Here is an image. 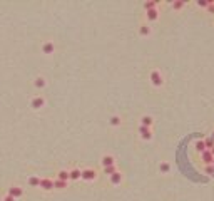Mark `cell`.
<instances>
[{
	"instance_id": "obj_15",
	"label": "cell",
	"mask_w": 214,
	"mask_h": 201,
	"mask_svg": "<svg viewBox=\"0 0 214 201\" xmlns=\"http://www.w3.org/2000/svg\"><path fill=\"white\" fill-rule=\"evenodd\" d=\"M147 19H149V20H156V19H157V10L156 9L147 10Z\"/></svg>"
},
{
	"instance_id": "obj_4",
	"label": "cell",
	"mask_w": 214,
	"mask_h": 201,
	"mask_svg": "<svg viewBox=\"0 0 214 201\" xmlns=\"http://www.w3.org/2000/svg\"><path fill=\"white\" fill-rule=\"evenodd\" d=\"M40 188L42 189H52L54 188V181L49 179V178H44V179H40Z\"/></svg>"
},
{
	"instance_id": "obj_17",
	"label": "cell",
	"mask_w": 214,
	"mask_h": 201,
	"mask_svg": "<svg viewBox=\"0 0 214 201\" xmlns=\"http://www.w3.org/2000/svg\"><path fill=\"white\" fill-rule=\"evenodd\" d=\"M57 179H60V181H67V179H70V174H69L67 171H60L59 173V178Z\"/></svg>"
},
{
	"instance_id": "obj_31",
	"label": "cell",
	"mask_w": 214,
	"mask_h": 201,
	"mask_svg": "<svg viewBox=\"0 0 214 201\" xmlns=\"http://www.w3.org/2000/svg\"><path fill=\"white\" fill-rule=\"evenodd\" d=\"M211 137H213V139H214V133H213V136H211Z\"/></svg>"
},
{
	"instance_id": "obj_30",
	"label": "cell",
	"mask_w": 214,
	"mask_h": 201,
	"mask_svg": "<svg viewBox=\"0 0 214 201\" xmlns=\"http://www.w3.org/2000/svg\"><path fill=\"white\" fill-rule=\"evenodd\" d=\"M211 151V154H213V156H214V148H213V149H209Z\"/></svg>"
},
{
	"instance_id": "obj_33",
	"label": "cell",
	"mask_w": 214,
	"mask_h": 201,
	"mask_svg": "<svg viewBox=\"0 0 214 201\" xmlns=\"http://www.w3.org/2000/svg\"><path fill=\"white\" fill-rule=\"evenodd\" d=\"M0 201H4V200H0Z\"/></svg>"
},
{
	"instance_id": "obj_19",
	"label": "cell",
	"mask_w": 214,
	"mask_h": 201,
	"mask_svg": "<svg viewBox=\"0 0 214 201\" xmlns=\"http://www.w3.org/2000/svg\"><path fill=\"white\" fill-rule=\"evenodd\" d=\"M104 173H105V174H109V176H112L114 173H116V164H114V166H107V168H104Z\"/></svg>"
},
{
	"instance_id": "obj_32",
	"label": "cell",
	"mask_w": 214,
	"mask_h": 201,
	"mask_svg": "<svg viewBox=\"0 0 214 201\" xmlns=\"http://www.w3.org/2000/svg\"><path fill=\"white\" fill-rule=\"evenodd\" d=\"M213 168H214V161H213Z\"/></svg>"
},
{
	"instance_id": "obj_13",
	"label": "cell",
	"mask_w": 214,
	"mask_h": 201,
	"mask_svg": "<svg viewBox=\"0 0 214 201\" xmlns=\"http://www.w3.org/2000/svg\"><path fill=\"white\" fill-rule=\"evenodd\" d=\"M141 121H142V124H141V126H146V128H149V126L152 124V117H151V116H144Z\"/></svg>"
},
{
	"instance_id": "obj_6",
	"label": "cell",
	"mask_w": 214,
	"mask_h": 201,
	"mask_svg": "<svg viewBox=\"0 0 214 201\" xmlns=\"http://www.w3.org/2000/svg\"><path fill=\"white\" fill-rule=\"evenodd\" d=\"M9 194L12 198H20L22 194H24V191H22V188H17V186H13V188L9 189Z\"/></svg>"
},
{
	"instance_id": "obj_21",
	"label": "cell",
	"mask_w": 214,
	"mask_h": 201,
	"mask_svg": "<svg viewBox=\"0 0 214 201\" xmlns=\"http://www.w3.org/2000/svg\"><path fill=\"white\" fill-rule=\"evenodd\" d=\"M159 169H161V173H169V169H171V166H169L167 163H162L159 166Z\"/></svg>"
},
{
	"instance_id": "obj_20",
	"label": "cell",
	"mask_w": 214,
	"mask_h": 201,
	"mask_svg": "<svg viewBox=\"0 0 214 201\" xmlns=\"http://www.w3.org/2000/svg\"><path fill=\"white\" fill-rule=\"evenodd\" d=\"M44 86H45V81H44L42 77H39L37 81H35V87H39V89H42Z\"/></svg>"
},
{
	"instance_id": "obj_22",
	"label": "cell",
	"mask_w": 214,
	"mask_h": 201,
	"mask_svg": "<svg viewBox=\"0 0 214 201\" xmlns=\"http://www.w3.org/2000/svg\"><path fill=\"white\" fill-rule=\"evenodd\" d=\"M149 34H151V29H149L147 25L141 27V35H149Z\"/></svg>"
},
{
	"instance_id": "obj_18",
	"label": "cell",
	"mask_w": 214,
	"mask_h": 201,
	"mask_svg": "<svg viewBox=\"0 0 214 201\" xmlns=\"http://www.w3.org/2000/svg\"><path fill=\"white\" fill-rule=\"evenodd\" d=\"M29 184L30 186H40V179L35 178V176H32V178H29Z\"/></svg>"
},
{
	"instance_id": "obj_26",
	"label": "cell",
	"mask_w": 214,
	"mask_h": 201,
	"mask_svg": "<svg viewBox=\"0 0 214 201\" xmlns=\"http://www.w3.org/2000/svg\"><path fill=\"white\" fill-rule=\"evenodd\" d=\"M172 7H174V9H182V7H184V2H174Z\"/></svg>"
},
{
	"instance_id": "obj_28",
	"label": "cell",
	"mask_w": 214,
	"mask_h": 201,
	"mask_svg": "<svg viewBox=\"0 0 214 201\" xmlns=\"http://www.w3.org/2000/svg\"><path fill=\"white\" fill-rule=\"evenodd\" d=\"M207 10H209L211 13H214V0H213V2H209V5H207Z\"/></svg>"
},
{
	"instance_id": "obj_12",
	"label": "cell",
	"mask_w": 214,
	"mask_h": 201,
	"mask_svg": "<svg viewBox=\"0 0 214 201\" xmlns=\"http://www.w3.org/2000/svg\"><path fill=\"white\" fill-rule=\"evenodd\" d=\"M69 174H70V179H79L80 176H82V171H79V169H72Z\"/></svg>"
},
{
	"instance_id": "obj_7",
	"label": "cell",
	"mask_w": 214,
	"mask_h": 201,
	"mask_svg": "<svg viewBox=\"0 0 214 201\" xmlns=\"http://www.w3.org/2000/svg\"><path fill=\"white\" fill-rule=\"evenodd\" d=\"M121 181H122V174H121V173L116 171L112 176H110V183H112V184H121Z\"/></svg>"
},
{
	"instance_id": "obj_14",
	"label": "cell",
	"mask_w": 214,
	"mask_h": 201,
	"mask_svg": "<svg viewBox=\"0 0 214 201\" xmlns=\"http://www.w3.org/2000/svg\"><path fill=\"white\" fill-rule=\"evenodd\" d=\"M204 144H206V149H213V148H214V139H213V137H206Z\"/></svg>"
},
{
	"instance_id": "obj_11",
	"label": "cell",
	"mask_w": 214,
	"mask_h": 201,
	"mask_svg": "<svg viewBox=\"0 0 214 201\" xmlns=\"http://www.w3.org/2000/svg\"><path fill=\"white\" fill-rule=\"evenodd\" d=\"M196 149L199 151V153H204V151H206V144H204V139H199V141L196 142Z\"/></svg>"
},
{
	"instance_id": "obj_8",
	"label": "cell",
	"mask_w": 214,
	"mask_h": 201,
	"mask_svg": "<svg viewBox=\"0 0 214 201\" xmlns=\"http://www.w3.org/2000/svg\"><path fill=\"white\" fill-rule=\"evenodd\" d=\"M42 50H44V54H52V52H54V44L52 42H45L42 45Z\"/></svg>"
},
{
	"instance_id": "obj_5",
	"label": "cell",
	"mask_w": 214,
	"mask_h": 201,
	"mask_svg": "<svg viewBox=\"0 0 214 201\" xmlns=\"http://www.w3.org/2000/svg\"><path fill=\"white\" fill-rule=\"evenodd\" d=\"M139 133H141V136H142L144 139H151V137H152L151 129L146 128V126H141V128H139Z\"/></svg>"
},
{
	"instance_id": "obj_1",
	"label": "cell",
	"mask_w": 214,
	"mask_h": 201,
	"mask_svg": "<svg viewBox=\"0 0 214 201\" xmlns=\"http://www.w3.org/2000/svg\"><path fill=\"white\" fill-rule=\"evenodd\" d=\"M201 158H202V161H204L206 166H207V164H213V161H214V156L211 154L209 149H206L204 153H201Z\"/></svg>"
},
{
	"instance_id": "obj_23",
	"label": "cell",
	"mask_w": 214,
	"mask_h": 201,
	"mask_svg": "<svg viewBox=\"0 0 214 201\" xmlns=\"http://www.w3.org/2000/svg\"><path fill=\"white\" fill-rule=\"evenodd\" d=\"M156 2H146V4H144V7H146V10H152V9H156Z\"/></svg>"
},
{
	"instance_id": "obj_9",
	"label": "cell",
	"mask_w": 214,
	"mask_h": 201,
	"mask_svg": "<svg viewBox=\"0 0 214 201\" xmlns=\"http://www.w3.org/2000/svg\"><path fill=\"white\" fill-rule=\"evenodd\" d=\"M102 166H104V168L114 166V158H112V156H104V158H102Z\"/></svg>"
},
{
	"instance_id": "obj_3",
	"label": "cell",
	"mask_w": 214,
	"mask_h": 201,
	"mask_svg": "<svg viewBox=\"0 0 214 201\" xmlns=\"http://www.w3.org/2000/svg\"><path fill=\"white\" fill-rule=\"evenodd\" d=\"M80 178H82V179H85V181H92L94 178H96V171H94V169H84Z\"/></svg>"
},
{
	"instance_id": "obj_27",
	"label": "cell",
	"mask_w": 214,
	"mask_h": 201,
	"mask_svg": "<svg viewBox=\"0 0 214 201\" xmlns=\"http://www.w3.org/2000/svg\"><path fill=\"white\" fill-rule=\"evenodd\" d=\"M197 5H199V7H204V9H207L209 2H206V0H199V2H197Z\"/></svg>"
},
{
	"instance_id": "obj_29",
	"label": "cell",
	"mask_w": 214,
	"mask_h": 201,
	"mask_svg": "<svg viewBox=\"0 0 214 201\" xmlns=\"http://www.w3.org/2000/svg\"><path fill=\"white\" fill-rule=\"evenodd\" d=\"M13 200H15V198H12V196H10V194H9V196H7V198H4V201H13Z\"/></svg>"
},
{
	"instance_id": "obj_25",
	"label": "cell",
	"mask_w": 214,
	"mask_h": 201,
	"mask_svg": "<svg viewBox=\"0 0 214 201\" xmlns=\"http://www.w3.org/2000/svg\"><path fill=\"white\" fill-rule=\"evenodd\" d=\"M206 173H207V174H211V176H214V168H213V164H207V166H206Z\"/></svg>"
},
{
	"instance_id": "obj_10",
	"label": "cell",
	"mask_w": 214,
	"mask_h": 201,
	"mask_svg": "<svg viewBox=\"0 0 214 201\" xmlns=\"http://www.w3.org/2000/svg\"><path fill=\"white\" fill-rule=\"evenodd\" d=\"M44 106V97H35L34 101H32V107H35V109H39V107Z\"/></svg>"
},
{
	"instance_id": "obj_2",
	"label": "cell",
	"mask_w": 214,
	"mask_h": 201,
	"mask_svg": "<svg viewBox=\"0 0 214 201\" xmlns=\"http://www.w3.org/2000/svg\"><path fill=\"white\" fill-rule=\"evenodd\" d=\"M151 82L154 86H161V84H162V77H161V74L157 72V70H152L151 72Z\"/></svg>"
},
{
	"instance_id": "obj_16",
	"label": "cell",
	"mask_w": 214,
	"mask_h": 201,
	"mask_svg": "<svg viewBox=\"0 0 214 201\" xmlns=\"http://www.w3.org/2000/svg\"><path fill=\"white\" fill-rule=\"evenodd\" d=\"M65 186H67V181H60V179H55L54 181V188L62 189V188H65Z\"/></svg>"
},
{
	"instance_id": "obj_24",
	"label": "cell",
	"mask_w": 214,
	"mask_h": 201,
	"mask_svg": "<svg viewBox=\"0 0 214 201\" xmlns=\"http://www.w3.org/2000/svg\"><path fill=\"white\" fill-rule=\"evenodd\" d=\"M110 124L112 126H119L121 124V119H119L117 116H114V117H110Z\"/></svg>"
}]
</instances>
